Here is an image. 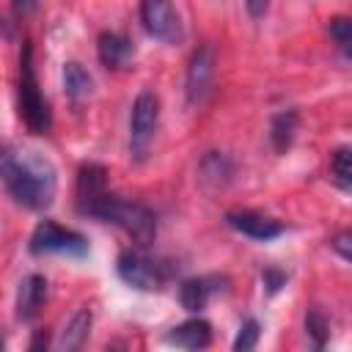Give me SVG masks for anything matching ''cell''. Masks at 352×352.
<instances>
[{
  "label": "cell",
  "mask_w": 352,
  "mask_h": 352,
  "mask_svg": "<svg viewBox=\"0 0 352 352\" xmlns=\"http://www.w3.org/2000/svg\"><path fill=\"white\" fill-rule=\"evenodd\" d=\"M327 30H330V38L336 41V47L341 50V55L349 58V52H352V22L346 16H333Z\"/></svg>",
  "instance_id": "20"
},
{
  "label": "cell",
  "mask_w": 352,
  "mask_h": 352,
  "mask_svg": "<svg viewBox=\"0 0 352 352\" xmlns=\"http://www.w3.org/2000/svg\"><path fill=\"white\" fill-rule=\"evenodd\" d=\"M11 3H14V11L25 16V14H30V11L36 8V3H38V0H11Z\"/></svg>",
  "instance_id": "26"
},
{
  "label": "cell",
  "mask_w": 352,
  "mask_h": 352,
  "mask_svg": "<svg viewBox=\"0 0 352 352\" xmlns=\"http://www.w3.org/2000/svg\"><path fill=\"white\" fill-rule=\"evenodd\" d=\"M258 336H261L258 322H256V319H248V322L239 327L236 338H234V349H236V352H248V349H253V346L258 344Z\"/></svg>",
  "instance_id": "22"
},
{
  "label": "cell",
  "mask_w": 352,
  "mask_h": 352,
  "mask_svg": "<svg viewBox=\"0 0 352 352\" xmlns=\"http://www.w3.org/2000/svg\"><path fill=\"white\" fill-rule=\"evenodd\" d=\"M0 182L14 195L16 204L41 212L55 198L58 173L52 162L38 151L0 143Z\"/></svg>",
  "instance_id": "1"
},
{
  "label": "cell",
  "mask_w": 352,
  "mask_h": 352,
  "mask_svg": "<svg viewBox=\"0 0 352 352\" xmlns=\"http://www.w3.org/2000/svg\"><path fill=\"white\" fill-rule=\"evenodd\" d=\"M212 283H214V278H187V280H182V286H179L182 308L192 311V314L204 311L209 297H212V292H217V286H212Z\"/></svg>",
  "instance_id": "15"
},
{
  "label": "cell",
  "mask_w": 352,
  "mask_h": 352,
  "mask_svg": "<svg viewBox=\"0 0 352 352\" xmlns=\"http://www.w3.org/2000/svg\"><path fill=\"white\" fill-rule=\"evenodd\" d=\"M3 344H6V338H3V333H0V349H3Z\"/></svg>",
  "instance_id": "27"
},
{
  "label": "cell",
  "mask_w": 352,
  "mask_h": 352,
  "mask_svg": "<svg viewBox=\"0 0 352 352\" xmlns=\"http://www.w3.org/2000/svg\"><path fill=\"white\" fill-rule=\"evenodd\" d=\"M140 22L148 36L165 44H179L184 38V28L179 11L173 8V0H140Z\"/></svg>",
  "instance_id": "7"
},
{
  "label": "cell",
  "mask_w": 352,
  "mask_h": 352,
  "mask_svg": "<svg viewBox=\"0 0 352 352\" xmlns=\"http://www.w3.org/2000/svg\"><path fill=\"white\" fill-rule=\"evenodd\" d=\"M349 239H352V234H349V231H341V234L330 242V248H336L344 261H349Z\"/></svg>",
  "instance_id": "23"
},
{
  "label": "cell",
  "mask_w": 352,
  "mask_h": 352,
  "mask_svg": "<svg viewBox=\"0 0 352 352\" xmlns=\"http://www.w3.org/2000/svg\"><path fill=\"white\" fill-rule=\"evenodd\" d=\"M96 52H99V60H102V66H107V69H126L129 63H132V58H135V47H132V41L126 38V36H121V33H110V30H104L102 36H99V41H96Z\"/></svg>",
  "instance_id": "11"
},
{
  "label": "cell",
  "mask_w": 352,
  "mask_h": 352,
  "mask_svg": "<svg viewBox=\"0 0 352 352\" xmlns=\"http://www.w3.org/2000/svg\"><path fill=\"white\" fill-rule=\"evenodd\" d=\"M88 333H91V311H88V308H80V311L69 319V324L63 327V333H60V338H58V346H60V349H80V346L85 344Z\"/></svg>",
  "instance_id": "17"
},
{
  "label": "cell",
  "mask_w": 352,
  "mask_h": 352,
  "mask_svg": "<svg viewBox=\"0 0 352 352\" xmlns=\"http://www.w3.org/2000/svg\"><path fill=\"white\" fill-rule=\"evenodd\" d=\"M85 217H96L102 223H113L118 226L138 248H146L154 242L157 236V214L138 204V201H126L121 195L113 192H102L85 212Z\"/></svg>",
  "instance_id": "2"
},
{
  "label": "cell",
  "mask_w": 352,
  "mask_h": 352,
  "mask_svg": "<svg viewBox=\"0 0 352 352\" xmlns=\"http://www.w3.org/2000/svg\"><path fill=\"white\" fill-rule=\"evenodd\" d=\"M165 341L170 346H179V349H204L212 341V327L204 319H187V322L176 324L165 336Z\"/></svg>",
  "instance_id": "13"
},
{
  "label": "cell",
  "mask_w": 352,
  "mask_h": 352,
  "mask_svg": "<svg viewBox=\"0 0 352 352\" xmlns=\"http://www.w3.org/2000/svg\"><path fill=\"white\" fill-rule=\"evenodd\" d=\"M116 270L124 283H129L132 289H140V292H162L173 275V270L165 261L151 258L140 250H124L118 256Z\"/></svg>",
  "instance_id": "4"
},
{
  "label": "cell",
  "mask_w": 352,
  "mask_h": 352,
  "mask_svg": "<svg viewBox=\"0 0 352 352\" xmlns=\"http://www.w3.org/2000/svg\"><path fill=\"white\" fill-rule=\"evenodd\" d=\"M226 223L239 231L242 236H250L256 242H270L275 236L283 234V223L267 217V214H258V212H250V209H234L226 214Z\"/></svg>",
  "instance_id": "9"
},
{
  "label": "cell",
  "mask_w": 352,
  "mask_h": 352,
  "mask_svg": "<svg viewBox=\"0 0 352 352\" xmlns=\"http://www.w3.org/2000/svg\"><path fill=\"white\" fill-rule=\"evenodd\" d=\"M212 80H214V50L209 44H201L187 60V74H184L187 104L192 107L201 104L212 91Z\"/></svg>",
  "instance_id": "8"
},
{
  "label": "cell",
  "mask_w": 352,
  "mask_h": 352,
  "mask_svg": "<svg viewBox=\"0 0 352 352\" xmlns=\"http://www.w3.org/2000/svg\"><path fill=\"white\" fill-rule=\"evenodd\" d=\"M198 173H201V182L206 184V187H226L228 182H231V176H234V162H231V157L228 154H223V151H209L204 160H201V165H198Z\"/></svg>",
  "instance_id": "14"
},
{
  "label": "cell",
  "mask_w": 352,
  "mask_h": 352,
  "mask_svg": "<svg viewBox=\"0 0 352 352\" xmlns=\"http://www.w3.org/2000/svg\"><path fill=\"white\" fill-rule=\"evenodd\" d=\"M297 124H300L297 110H280V113L272 116V121H270V140H272V148L278 154H283L292 146V140L297 135Z\"/></svg>",
  "instance_id": "16"
},
{
  "label": "cell",
  "mask_w": 352,
  "mask_h": 352,
  "mask_svg": "<svg viewBox=\"0 0 352 352\" xmlns=\"http://www.w3.org/2000/svg\"><path fill=\"white\" fill-rule=\"evenodd\" d=\"M283 283H286V275H283V272H278V270H267V272H264V286H267L270 292H278Z\"/></svg>",
  "instance_id": "24"
},
{
  "label": "cell",
  "mask_w": 352,
  "mask_h": 352,
  "mask_svg": "<svg viewBox=\"0 0 352 352\" xmlns=\"http://www.w3.org/2000/svg\"><path fill=\"white\" fill-rule=\"evenodd\" d=\"M91 88H94L91 74H88L77 60H69V63L63 66V91H66V96H69L72 102H80V99H85V96L91 94Z\"/></svg>",
  "instance_id": "18"
},
{
  "label": "cell",
  "mask_w": 352,
  "mask_h": 352,
  "mask_svg": "<svg viewBox=\"0 0 352 352\" xmlns=\"http://www.w3.org/2000/svg\"><path fill=\"white\" fill-rule=\"evenodd\" d=\"M330 173H333V182L349 192L352 190V162H349V148L341 146L333 151V160H330Z\"/></svg>",
  "instance_id": "19"
},
{
  "label": "cell",
  "mask_w": 352,
  "mask_h": 352,
  "mask_svg": "<svg viewBox=\"0 0 352 352\" xmlns=\"http://www.w3.org/2000/svg\"><path fill=\"white\" fill-rule=\"evenodd\" d=\"M30 253L44 256V253H63V256H85L88 253V239L72 228L58 226L55 220H41L33 234H30Z\"/></svg>",
  "instance_id": "6"
},
{
  "label": "cell",
  "mask_w": 352,
  "mask_h": 352,
  "mask_svg": "<svg viewBox=\"0 0 352 352\" xmlns=\"http://www.w3.org/2000/svg\"><path fill=\"white\" fill-rule=\"evenodd\" d=\"M104 176H107V170H104L102 165H96V162H88V165L80 168V173H77V212H80V214H85L88 206H91L102 192H107Z\"/></svg>",
  "instance_id": "12"
},
{
  "label": "cell",
  "mask_w": 352,
  "mask_h": 352,
  "mask_svg": "<svg viewBox=\"0 0 352 352\" xmlns=\"http://www.w3.org/2000/svg\"><path fill=\"white\" fill-rule=\"evenodd\" d=\"M305 330L314 338V346H324V341L330 336V324H327V319H324V314L319 308H311L305 314Z\"/></svg>",
  "instance_id": "21"
},
{
  "label": "cell",
  "mask_w": 352,
  "mask_h": 352,
  "mask_svg": "<svg viewBox=\"0 0 352 352\" xmlns=\"http://www.w3.org/2000/svg\"><path fill=\"white\" fill-rule=\"evenodd\" d=\"M160 124V99L151 91H140L138 99L132 102V116H129V157L135 162L146 160L154 132Z\"/></svg>",
  "instance_id": "5"
},
{
  "label": "cell",
  "mask_w": 352,
  "mask_h": 352,
  "mask_svg": "<svg viewBox=\"0 0 352 352\" xmlns=\"http://www.w3.org/2000/svg\"><path fill=\"white\" fill-rule=\"evenodd\" d=\"M19 116L28 124V129L33 135H47L52 126V113L47 99L38 91V80H36V69H33V47L30 41H25L22 47V58H19Z\"/></svg>",
  "instance_id": "3"
},
{
  "label": "cell",
  "mask_w": 352,
  "mask_h": 352,
  "mask_svg": "<svg viewBox=\"0 0 352 352\" xmlns=\"http://www.w3.org/2000/svg\"><path fill=\"white\" fill-rule=\"evenodd\" d=\"M44 300H47V280H44V275H28V278H22V283L16 289V305H14L16 308V319L19 322L36 319V314L44 305Z\"/></svg>",
  "instance_id": "10"
},
{
  "label": "cell",
  "mask_w": 352,
  "mask_h": 352,
  "mask_svg": "<svg viewBox=\"0 0 352 352\" xmlns=\"http://www.w3.org/2000/svg\"><path fill=\"white\" fill-rule=\"evenodd\" d=\"M245 8H248V14L253 19H261L267 14V8H270V0H245Z\"/></svg>",
  "instance_id": "25"
}]
</instances>
